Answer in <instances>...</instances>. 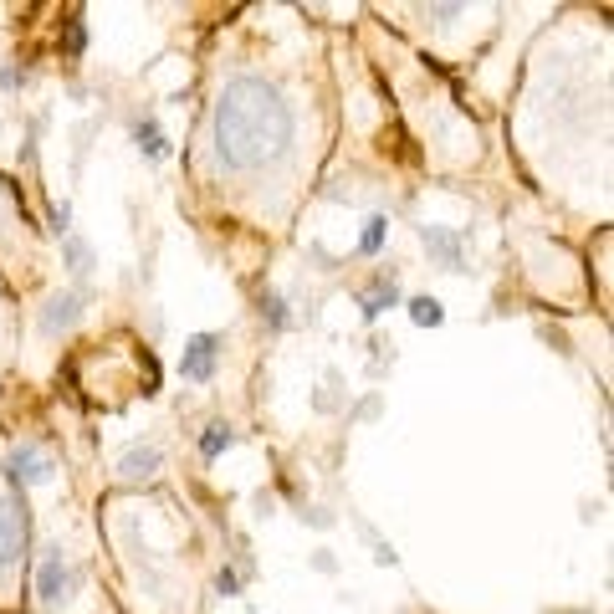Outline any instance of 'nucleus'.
Segmentation results:
<instances>
[{
  "label": "nucleus",
  "mask_w": 614,
  "mask_h": 614,
  "mask_svg": "<svg viewBox=\"0 0 614 614\" xmlns=\"http://www.w3.org/2000/svg\"><path fill=\"white\" fill-rule=\"evenodd\" d=\"M292 139V113L261 77H231L215 103V149L231 169H261Z\"/></svg>",
  "instance_id": "nucleus-1"
},
{
  "label": "nucleus",
  "mask_w": 614,
  "mask_h": 614,
  "mask_svg": "<svg viewBox=\"0 0 614 614\" xmlns=\"http://www.w3.org/2000/svg\"><path fill=\"white\" fill-rule=\"evenodd\" d=\"M180 374L185 379H210L215 374V333H195L190 343H185V359H180Z\"/></svg>",
  "instance_id": "nucleus-2"
},
{
  "label": "nucleus",
  "mask_w": 614,
  "mask_h": 614,
  "mask_svg": "<svg viewBox=\"0 0 614 614\" xmlns=\"http://www.w3.org/2000/svg\"><path fill=\"white\" fill-rule=\"evenodd\" d=\"M21 548H26V517L11 502H0V563L21 558Z\"/></svg>",
  "instance_id": "nucleus-3"
},
{
  "label": "nucleus",
  "mask_w": 614,
  "mask_h": 614,
  "mask_svg": "<svg viewBox=\"0 0 614 614\" xmlns=\"http://www.w3.org/2000/svg\"><path fill=\"white\" fill-rule=\"evenodd\" d=\"M11 476L21 481V487H36V481H47V476H52V461H47V451L21 446V451L11 456Z\"/></svg>",
  "instance_id": "nucleus-4"
},
{
  "label": "nucleus",
  "mask_w": 614,
  "mask_h": 614,
  "mask_svg": "<svg viewBox=\"0 0 614 614\" xmlns=\"http://www.w3.org/2000/svg\"><path fill=\"white\" fill-rule=\"evenodd\" d=\"M36 589L47 594V599H62L72 589V568L62 563V553H47L41 558V574H36Z\"/></svg>",
  "instance_id": "nucleus-5"
},
{
  "label": "nucleus",
  "mask_w": 614,
  "mask_h": 614,
  "mask_svg": "<svg viewBox=\"0 0 614 614\" xmlns=\"http://www.w3.org/2000/svg\"><path fill=\"white\" fill-rule=\"evenodd\" d=\"M420 241H425L435 256H441L446 267H461V241H456V236H446L441 226H425V231H420Z\"/></svg>",
  "instance_id": "nucleus-6"
},
{
  "label": "nucleus",
  "mask_w": 614,
  "mask_h": 614,
  "mask_svg": "<svg viewBox=\"0 0 614 614\" xmlns=\"http://www.w3.org/2000/svg\"><path fill=\"white\" fill-rule=\"evenodd\" d=\"M77 323V297H57L52 307H47V318H41V328L47 333H62V328H72Z\"/></svg>",
  "instance_id": "nucleus-7"
},
{
  "label": "nucleus",
  "mask_w": 614,
  "mask_h": 614,
  "mask_svg": "<svg viewBox=\"0 0 614 614\" xmlns=\"http://www.w3.org/2000/svg\"><path fill=\"white\" fill-rule=\"evenodd\" d=\"M154 471H159V451L154 446H139V451L123 456V476H154Z\"/></svg>",
  "instance_id": "nucleus-8"
},
{
  "label": "nucleus",
  "mask_w": 614,
  "mask_h": 614,
  "mask_svg": "<svg viewBox=\"0 0 614 614\" xmlns=\"http://www.w3.org/2000/svg\"><path fill=\"white\" fill-rule=\"evenodd\" d=\"M410 318H415L420 328H435V323H441L446 313H441V302H430V297H415V302H410Z\"/></svg>",
  "instance_id": "nucleus-9"
},
{
  "label": "nucleus",
  "mask_w": 614,
  "mask_h": 614,
  "mask_svg": "<svg viewBox=\"0 0 614 614\" xmlns=\"http://www.w3.org/2000/svg\"><path fill=\"white\" fill-rule=\"evenodd\" d=\"M226 446H231V430H226V425H210V435L200 441V451H205V456H221Z\"/></svg>",
  "instance_id": "nucleus-10"
},
{
  "label": "nucleus",
  "mask_w": 614,
  "mask_h": 614,
  "mask_svg": "<svg viewBox=\"0 0 614 614\" xmlns=\"http://www.w3.org/2000/svg\"><path fill=\"white\" fill-rule=\"evenodd\" d=\"M134 134H139V144H144V154H149V159H159V154H164V139H159V128H154V123H139Z\"/></svg>",
  "instance_id": "nucleus-11"
},
{
  "label": "nucleus",
  "mask_w": 614,
  "mask_h": 614,
  "mask_svg": "<svg viewBox=\"0 0 614 614\" xmlns=\"http://www.w3.org/2000/svg\"><path fill=\"white\" fill-rule=\"evenodd\" d=\"M384 307H394V282H389V287H374V292H369V307H364V313H369V318H379Z\"/></svg>",
  "instance_id": "nucleus-12"
},
{
  "label": "nucleus",
  "mask_w": 614,
  "mask_h": 614,
  "mask_svg": "<svg viewBox=\"0 0 614 614\" xmlns=\"http://www.w3.org/2000/svg\"><path fill=\"white\" fill-rule=\"evenodd\" d=\"M359 246H364V251H379V246H384V215H374V221L364 226V241H359Z\"/></svg>",
  "instance_id": "nucleus-13"
},
{
  "label": "nucleus",
  "mask_w": 614,
  "mask_h": 614,
  "mask_svg": "<svg viewBox=\"0 0 614 614\" xmlns=\"http://www.w3.org/2000/svg\"><path fill=\"white\" fill-rule=\"evenodd\" d=\"M67 261H72V272H87V246H82L77 236L67 241Z\"/></svg>",
  "instance_id": "nucleus-14"
}]
</instances>
